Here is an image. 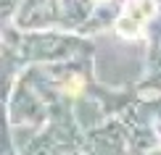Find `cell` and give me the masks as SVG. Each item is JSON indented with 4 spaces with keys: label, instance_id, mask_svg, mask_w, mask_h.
<instances>
[{
    "label": "cell",
    "instance_id": "1",
    "mask_svg": "<svg viewBox=\"0 0 161 155\" xmlns=\"http://www.w3.org/2000/svg\"><path fill=\"white\" fill-rule=\"evenodd\" d=\"M151 13H153V0H135L116 21V32L122 37H137L143 24L151 18Z\"/></svg>",
    "mask_w": 161,
    "mask_h": 155
}]
</instances>
